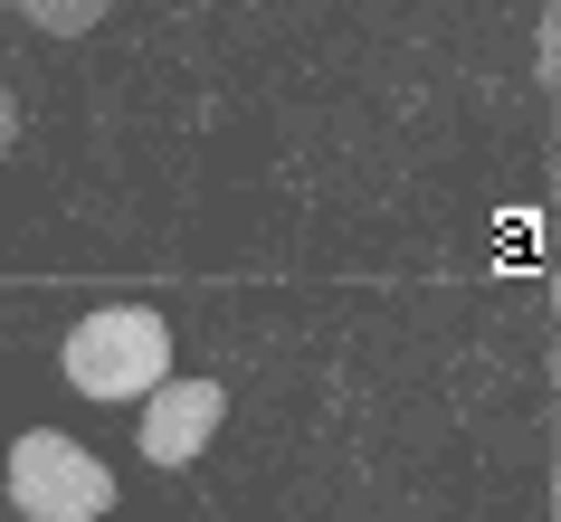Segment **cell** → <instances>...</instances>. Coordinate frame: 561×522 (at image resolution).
Returning <instances> with one entry per match:
<instances>
[{"label": "cell", "mask_w": 561, "mask_h": 522, "mask_svg": "<svg viewBox=\"0 0 561 522\" xmlns=\"http://www.w3.org/2000/svg\"><path fill=\"white\" fill-rule=\"evenodd\" d=\"M10 503H20L30 522H95L105 503H115V475H105L77 437L30 428L20 446H10Z\"/></svg>", "instance_id": "2"}, {"label": "cell", "mask_w": 561, "mask_h": 522, "mask_svg": "<svg viewBox=\"0 0 561 522\" xmlns=\"http://www.w3.org/2000/svg\"><path fill=\"white\" fill-rule=\"evenodd\" d=\"M20 10H30V30H48V38H87L115 0H20Z\"/></svg>", "instance_id": "4"}, {"label": "cell", "mask_w": 561, "mask_h": 522, "mask_svg": "<svg viewBox=\"0 0 561 522\" xmlns=\"http://www.w3.org/2000/svg\"><path fill=\"white\" fill-rule=\"evenodd\" d=\"M67 380L77 399H152L172 380V323L152 304H95L67 333Z\"/></svg>", "instance_id": "1"}, {"label": "cell", "mask_w": 561, "mask_h": 522, "mask_svg": "<svg viewBox=\"0 0 561 522\" xmlns=\"http://www.w3.org/2000/svg\"><path fill=\"white\" fill-rule=\"evenodd\" d=\"M10 143H20V95L0 86V152H10Z\"/></svg>", "instance_id": "5"}, {"label": "cell", "mask_w": 561, "mask_h": 522, "mask_svg": "<svg viewBox=\"0 0 561 522\" xmlns=\"http://www.w3.org/2000/svg\"><path fill=\"white\" fill-rule=\"evenodd\" d=\"M219 418H229V390H219V380H162L144 399V456L172 475V465H191L209 437H219Z\"/></svg>", "instance_id": "3"}]
</instances>
